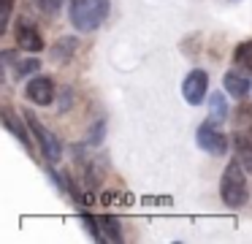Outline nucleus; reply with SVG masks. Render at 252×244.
Listing matches in <instances>:
<instances>
[{
    "mask_svg": "<svg viewBox=\"0 0 252 244\" xmlns=\"http://www.w3.org/2000/svg\"><path fill=\"white\" fill-rule=\"evenodd\" d=\"M103 204H122V206H130V204H133V195H130V193H106V195H103Z\"/></svg>",
    "mask_w": 252,
    "mask_h": 244,
    "instance_id": "20",
    "label": "nucleus"
},
{
    "mask_svg": "<svg viewBox=\"0 0 252 244\" xmlns=\"http://www.w3.org/2000/svg\"><path fill=\"white\" fill-rule=\"evenodd\" d=\"M236 130L252 136V106L250 103H241V106L236 108Z\"/></svg>",
    "mask_w": 252,
    "mask_h": 244,
    "instance_id": "17",
    "label": "nucleus"
},
{
    "mask_svg": "<svg viewBox=\"0 0 252 244\" xmlns=\"http://www.w3.org/2000/svg\"><path fill=\"white\" fill-rule=\"evenodd\" d=\"M0 119H3V128H6V130H11V133L17 136V141L25 146V149H33V144H30V133H28V128H30V125L25 128V125L19 122V117H17V114H14L11 108L6 106V103H3V108H0Z\"/></svg>",
    "mask_w": 252,
    "mask_h": 244,
    "instance_id": "10",
    "label": "nucleus"
},
{
    "mask_svg": "<svg viewBox=\"0 0 252 244\" xmlns=\"http://www.w3.org/2000/svg\"><path fill=\"white\" fill-rule=\"evenodd\" d=\"M25 98L35 106H52L57 98V87L49 76H41V73H33L25 84Z\"/></svg>",
    "mask_w": 252,
    "mask_h": 244,
    "instance_id": "5",
    "label": "nucleus"
},
{
    "mask_svg": "<svg viewBox=\"0 0 252 244\" xmlns=\"http://www.w3.org/2000/svg\"><path fill=\"white\" fill-rule=\"evenodd\" d=\"M233 149H236V157L241 160V166L247 171H252V136L233 130Z\"/></svg>",
    "mask_w": 252,
    "mask_h": 244,
    "instance_id": "12",
    "label": "nucleus"
},
{
    "mask_svg": "<svg viewBox=\"0 0 252 244\" xmlns=\"http://www.w3.org/2000/svg\"><path fill=\"white\" fill-rule=\"evenodd\" d=\"M111 11V0H68V19L73 30L79 33H95Z\"/></svg>",
    "mask_w": 252,
    "mask_h": 244,
    "instance_id": "2",
    "label": "nucleus"
},
{
    "mask_svg": "<svg viewBox=\"0 0 252 244\" xmlns=\"http://www.w3.org/2000/svg\"><path fill=\"white\" fill-rule=\"evenodd\" d=\"M71 87H63V92H60V98H63V103H60V111H65V108H71Z\"/></svg>",
    "mask_w": 252,
    "mask_h": 244,
    "instance_id": "23",
    "label": "nucleus"
},
{
    "mask_svg": "<svg viewBox=\"0 0 252 244\" xmlns=\"http://www.w3.org/2000/svg\"><path fill=\"white\" fill-rule=\"evenodd\" d=\"M76 52H79V38L76 35H60L49 49V60L57 65H68Z\"/></svg>",
    "mask_w": 252,
    "mask_h": 244,
    "instance_id": "9",
    "label": "nucleus"
},
{
    "mask_svg": "<svg viewBox=\"0 0 252 244\" xmlns=\"http://www.w3.org/2000/svg\"><path fill=\"white\" fill-rule=\"evenodd\" d=\"M35 8L44 11V14H57V11L63 8V0H33Z\"/></svg>",
    "mask_w": 252,
    "mask_h": 244,
    "instance_id": "21",
    "label": "nucleus"
},
{
    "mask_svg": "<svg viewBox=\"0 0 252 244\" xmlns=\"http://www.w3.org/2000/svg\"><path fill=\"white\" fill-rule=\"evenodd\" d=\"M98 220H100V231H103L106 242H114V244L125 242V233H122V225H120V220H117L114 214H100Z\"/></svg>",
    "mask_w": 252,
    "mask_h": 244,
    "instance_id": "14",
    "label": "nucleus"
},
{
    "mask_svg": "<svg viewBox=\"0 0 252 244\" xmlns=\"http://www.w3.org/2000/svg\"><path fill=\"white\" fill-rule=\"evenodd\" d=\"M14 41L22 52H44V38H41V30L35 27V22L30 19H19L14 25Z\"/></svg>",
    "mask_w": 252,
    "mask_h": 244,
    "instance_id": "7",
    "label": "nucleus"
},
{
    "mask_svg": "<svg viewBox=\"0 0 252 244\" xmlns=\"http://www.w3.org/2000/svg\"><path fill=\"white\" fill-rule=\"evenodd\" d=\"M195 141H198V146H201L203 152H209V155H225L228 152V146H230V139L220 130V125L217 122H212V119H206V122H201L198 125V130H195Z\"/></svg>",
    "mask_w": 252,
    "mask_h": 244,
    "instance_id": "4",
    "label": "nucleus"
},
{
    "mask_svg": "<svg viewBox=\"0 0 252 244\" xmlns=\"http://www.w3.org/2000/svg\"><path fill=\"white\" fill-rule=\"evenodd\" d=\"M11 14H14V0H3V19H0V35L8 33V25H11Z\"/></svg>",
    "mask_w": 252,
    "mask_h": 244,
    "instance_id": "19",
    "label": "nucleus"
},
{
    "mask_svg": "<svg viewBox=\"0 0 252 244\" xmlns=\"http://www.w3.org/2000/svg\"><path fill=\"white\" fill-rule=\"evenodd\" d=\"M228 114H230L228 98H225L222 92H212V95H209V117H206V119H212V122L222 125L225 119H228Z\"/></svg>",
    "mask_w": 252,
    "mask_h": 244,
    "instance_id": "13",
    "label": "nucleus"
},
{
    "mask_svg": "<svg viewBox=\"0 0 252 244\" xmlns=\"http://www.w3.org/2000/svg\"><path fill=\"white\" fill-rule=\"evenodd\" d=\"M79 217H82V225H84V231L90 233V236L95 239V242H106V236H103V231H100V220L95 214H90L84 206H79Z\"/></svg>",
    "mask_w": 252,
    "mask_h": 244,
    "instance_id": "16",
    "label": "nucleus"
},
{
    "mask_svg": "<svg viewBox=\"0 0 252 244\" xmlns=\"http://www.w3.org/2000/svg\"><path fill=\"white\" fill-rule=\"evenodd\" d=\"M233 63L239 65L244 73H252V38L241 41L239 46L233 49Z\"/></svg>",
    "mask_w": 252,
    "mask_h": 244,
    "instance_id": "15",
    "label": "nucleus"
},
{
    "mask_svg": "<svg viewBox=\"0 0 252 244\" xmlns=\"http://www.w3.org/2000/svg\"><path fill=\"white\" fill-rule=\"evenodd\" d=\"M222 84H225V92H228L230 98H244L247 92H252V81L250 76H244V70H228V73L222 76Z\"/></svg>",
    "mask_w": 252,
    "mask_h": 244,
    "instance_id": "11",
    "label": "nucleus"
},
{
    "mask_svg": "<svg viewBox=\"0 0 252 244\" xmlns=\"http://www.w3.org/2000/svg\"><path fill=\"white\" fill-rule=\"evenodd\" d=\"M0 60L6 68H11V76L14 79H25V76H33L41 70V60L38 57H17L14 49H6V52H0Z\"/></svg>",
    "mask_w": 252,
    "mask_h": 244,
    "instance_id": "8",
    "label": "nucleus"
},
{
    "mask_svg": "<svg viewBox=\"0 0 252 244\" xmlns=\"http://www.w3.org/2000/svg\"><path fill=\"white\" fill-rule=\"evenodd\" d=\"M103 136H106V119H95V122H93V128L87 130V139H84V144L98 146L100 141H103Z\"/></svg>",
    "mask_w": 252,
    "mask_h": 244,
    "instance_id": "18",
    "label": "nucleus"
},
{
    "mask_svg": "<svg viewBox=\"0 0 252 244\" xmlns=\"http://www.w3.org/2000/svg\"><path fill=\"white\" fill-rule=\"evenodd\" d=\"M220 198L228 209H241L250 201V184H247V168L241 166L239 157L225 166L222 176H220Z\"/></svg>",
    "mask_w": 252,
    "mask_h": 244,
    "instance_id": "1",
    "label": "nucleus"
},
{
    "mask_svg": "<svg viewBox=\"0 0 252 244\" xmlns=\"http://www.w3.org/2000/svg\"><path fill=\"white\" fill-rule=\"evenodd\" d=\"M144 204H147V206H158V209H165V206H171L174 201H171L168 195H163V198H144Z\"/></svg>",
    "mask_w": 252,
    "mask_h": 244,
    "instance_id": "22",
    "label": "nucleus"
},
{
    "mask_svg": "<svg viewBox=\"0 0 252 244\" xmlns=\"http://www.w3.org/2000/svg\"><path fill=\"white\" fill-rule=\"evenodd\" d=\"M22 117H25V122L30 125V133H33V139L38 141L44 160H49V163H60V160H63V141L57 139V136L52 133V130L46 128V125L41 122L38 117H35L33 108H22Z\"/></svg>",
    "mask_w": 252,
    "mask_h": 244,
    "instance_id": "3",
    "label": "nucleus"
},
{
    "mask_svg": "<svg viewBox=\"0 0 252 244\" xmlns=\"http://www.w3.org/2000/svg\"><path fill=\"white\" fill-rule=\"evenodd\" d=\"M182 95L190 106H201L209 98V73L203 68H192L182 81Z\"/></svg>",
    "mask_w": 252,
    "mask_h": 244,
    "instance_id": "6",
    "label": "nucleus"
}]
</instances>
